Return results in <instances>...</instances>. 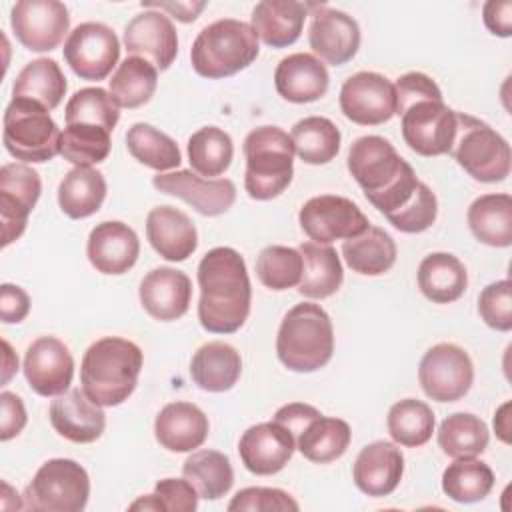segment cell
I'll use <instances>...</instances> for the list:
<instances>
[{
  "label": "cell",
  "mask_w": 512,
  "mask_h": 512,
  "mask_svg": "<svg viewBox=\"0 0 512 512\" xmlns=\"http://www.w3.org/2000/svg\"><path fill=\"white\" fill-rule=\"evenodd\" d=\"M198 320L212 334L240 330L250 314L252 288L246 262L234 248L218 246L198 264Z\"/></svg>",
  "instance_id": "1"
},
{
  "label": "cell",
  "mask_w": 512,
  "mask_h": 512,
  "mask_svg": "<svg viewBox=\"0 0 512 512\" xmlns=\"http://www.w3.org/2000/svg\"><path fill=\"white\" fill-rule=\"evenodd\" d=\"M348 170L366 200L386 218L416 194L420 180L414 168L382 136H362L352 142Z\"/></svg>",
  "instance_id": "2"
},
{
  "label": "cell",
  "mask_w": 512,
  "mask_h": 512,
  "mask_svg": "<svg viewBox=\"0 0 512 512\" xmlns=\"http://www.w3.org/2000/svg\"><path fill=\"white\" fill-rule=\"evenodd\" d=\"M142 350L132 340L104 336L88 346L80 364L84 394L98 406H118L136 390Z\"/></svg>",
  "instance_id": "3"
},
{
  "label": "cell",
  "mask_w": 512,
  "mask_h": 512,
  "mask_svg": "<svg viewBox=\"0 0 512 512\" xmlns=\"http://www.w3.org/2000/svg\"><path fill=\"white\" fill-rule=\"evenodd\" d=\"M334 352V328L328 312L314 302L286 312L276 336L278 360L292 372H316Z\"/></svg>",
  "instance_id": "4"
},
{
  "label": "cell",
  "mask_w": 512,
  "mask_h": 512,
  "mask_svg": "<svg viewBox=\"0 0 512 512\" xmlns=\"http://www.w3.org/2000/svg\"><path fill=\"white\" fill-rule=\"evenodd\" d=\"M260 52L258 36L250 24L222 18L204 26L190 48V62L196 74L218 80L248 68Z\"/></svg>",
  "instance_id": "5"
},
{
  "label": "cell",
  "mask_w": 512,
  "mask_h": 512,
  "mask_svg": "<svg viewBox=\"0 0 512 512\" xmlns=\"http://www.w3.org/2000/svg\"><path fill=\"white\" fill-rule=\"evenodd\" d=\"M244 158V188L252 200H272L290 186L294 144L282 128H254L244 140Z\"/></svg>",
  "instance_id": "6"
},
{
  "label": "cell",
  "mask_w": 512,
  "mask_h": 512,
  "mask_svg": "<svg viewBox=\"0 0 512 512\" xmlns=\"http://www.w3.org/2000/svg\"><path fill=\"white\" fill-rule=\"evenodd\" d=\"M62 132L48 110L26 98H12L4 110V148L24 164H42L60 154Z\"/></svg>",
  "instance_id": "7"
},
{
  "label": "cell",
  "mask_w": 512,
  "mask_h": 512,
  "mask_svg": "<svg viewBox=\"0 0 512 512\" xmlns=\"http://www.w3.org/2000/svg\"><path fill=\"white\" fill-rule=\"evenodd\" d=\"M456 136L450 148V156L478 182H502L510 174L512 152L510 144L486 122L456 112Z\"/></svg>",
  "instance_id": "8"
},
{
  "label": "cell",
  "mask_w": 512,
  "mask_h": 512,
  "mask_svg": "<svg viewBox=\"0 0 512 512\" xmlns=\"http://www.w3.org/2000/svg\"><path fill=\"white\" fill-rule=\"evenodd\" d=\"M90 496L88 472L70 458L44 462L24 490V508L36 512H80Z\"/></svg>",
  "instance_id": "9"
},
{
  "label": "cell",
  "mask_w": 512,
  "mask_h": 512,
  "mask_svg": "<svg viewBox=\"0 0 512 512\" xmlns=\"http://www.w3.org/2000/svg\"><path fill=\"white\" fill-rule=\"evenodd\" d=\"M418 380L428 398L456 402L468 394L474 382V366L464 348L452 342H440L422 356Z\"/></svg>",
  "instance_id": "10"
},
{
  "label": "cell",
  "mask_w": 512,
  "mask_h": 512,
  "mask_svg": "<svg viewBox=\"0 0 512 512\" xmlns=\"http://www.w3.org/2000/svg\"><path fill=\"white\" fill-rule=\"evenodd\" d=\"M298 222L316 244L348 240L370 226L364 212L350 198L336 194H320L306 200L298 212Z\"/></svg>",
  "instance_id": "11"
},
{
  "label": "cell",
  "mask_w": 512,
  "mask_h": 512,
  "mask_svg": "<svg viewBox=\"0 0 512 512\" xmlns=\"http://www.w3.org/2000/svg\"><path fill=\"white\" fill-rule=\"evenodd\" d=\"M64 60L82 80H104L120 58L114 30L102 22L78 24L64 42Z\"/></svg>",
  "instance_id": "12"
},
{
  "label": "cell",
  "mask_w": 512,
  "mask_h": 512,
  "mask_svg": "<svg viewBox=\"0 0 512 512\" xmlns=\"http://www.w3.org/2000/svg\"><path fill=\"white\" fill-rule=\"evenodd\" d=\"M402 138L420 156L450 154L456 136V112L444 100H422L402 114Z\"/></svg>",
  "instance_id": "13"
},
{
  "label": "cell",
  "mask_w": 512,
  "mask_h": 512,
  "mask_svg": "<svg viewBox=\"0 0 512 512\" xmlns=\"http://www.w3.org/2000/svg\"><path fill=\"white\" fill-rule=\"evenodd\" d=\"M10 26L24 48L50 52L64 40L70 14L58 0H20L12 6Z\"/></svg>",
  "instance_id": "14"
},
{
  "label": "cell",
  "mask_w": 512,
  "mask_h": 512,
  "mask_svg": "<svg viewBox=\"0 0 512 512\" xmlns=\"http://www.w3.org/2000/svg\"><path fill=\"white\" fill-rule=\"evenodd\" d=\"M40 192V176L28 164L12 162L0 168V222L4 248L24 234L28 216L34 210Z\"/></svg>",
  "instance_id": "15"
},
{
  "label": "cell",
  "mask_w": 512,
  "mask_h": 512,
  "mask_svg": "<svg viewBox=\"0 0 512 512\" xmlns=\"http://www.w3.org/2000/svg\"><path fill=\"white\" fill-rule=\"evenodd\" d=\"M342 114L360 126H378L396 114L394 84L378 72H356L340 88Z\"/></svg>",
  "instance_id": "16"
},
{
  "label": "cell",
  "mask_w": 512,
  "mask_h": 512,
  "mask_svg": "<svg viewBox=\"0 0 512 512\" xmlns=\"http://www.w3.org/2000/svg\"><path fill=\"white\" fill-rule=\"evenodd\" d=\"M158 192L176 196L190 204L202 216H220L228 212L236 200V186L228 178H204L192 170L158 172L152 178Z\"/></svg>",
  "instance_id": "17"
},
{
  "label": "cell",
  "mask_w": 512,
  "mask_h": 512,
  "mask_svg": "<svg viewBox=\"0 0 512 512\" xmlns=\"http://www.w3.org/2000/svg\"><path fill=\"white\" fill-rule=\"evenodd\" d=\"M308 44L318 60L342 66L350 62L360 48V26L342 10L324 4H312Z\"/></svg>",
  "instance_id": "18"
},
{
  "label": "cell",
  "mask_w": 512,
  "mask_h": 512,
  "mask_svg": "<svg viewBox=\"0 0 512 512\" xmlns=\"http://www.w3.org/2000/svg\"><path fill=\"white\" fill-rule=\"evenodd\" d=\"M22 370L36 394L52 398L68 392L74 376V358L62 340L40 336L28 346Z\"/></svg>",
  "instance_id": "19"
},
{
  "label": "cell",
  "mask_w": 512,
  "mask_h": 512,
  "mask_svg": "<svg viewBox=\"0 0 512 512\" xmlns=\"http://www.w3.org/2000/svg\"><path fill=\"white\" fill-rule=\"evenodd\" d=\"M296 450L292 432L280 422H262L250 426L238 442V454L244 468L256 476L280 472Z\"/></svg>",
  "instance_id": "20"
},
{
  "label": "cell",
  "mask_w": 512,
  "mask_h": 512,
  "mask_svg": "<svg viewBox=\"0 0 512 512\" xmlns=\"http://www.w3.org/2000/svg\"><path fill=\"white\" fill-rule=\"evenodd\" d=\"M124 46L128 54L152 62L156 70H168L178 54V34L164 12L144 10L126 24Z\"/></svg>",
  "instance_id": "21"
},
{
  "label": "cell",
  "mask_w": 512,
  "mask_h": 512,
  "mask_svg": "<svg viewBox=\"0 0 512 512\" xmlns=\"http://www.w3.org/2000/svg\"><path fill=\"white\" fill-rule=\"evenodd\" d=\"M138 296L148 316L160 322H172L188 312L192 282L182 270L160 266L142 278Z\"/></svg>",
  "instance_id": "22"
},
{
  "label": "cell",
  "mask_w": 512,
  "mask_h": 512,
  "mask_svg": "<svg viewBox=\"0 0 512 512\" xmlns=\"http://www.w3.org/2000/svg\"><path fill=\"white\" fill-rule=\"evenodd\" d=\"M86 254L98 272L120 276L136 264L140 254V240L128 224L120 220H106L92 228Z\"/></svg>",
  "instance_id": "23"
},
{
  "label": "cell",
  "mask_w": 512,
  "mask_h": 512,
  "mask_svg": "<svg viewBox=\"0 0 512 512\" xmlns=\"http://www.w3.org/2000/svg\"><path fill=\"white\" fill-rule=\"evenodd\" d=\"M48 416L52 428L62 438L76 444L96 442L106 428V414L102 406L92 402L80 388L54 396Z\"/></svg>",
  "instance_id": "24"
},
{
  "label": "cell",
  "mask_w": 512,
  "mask_h": 512,
  "mask_svg": "<svg viewBox=\"0 0 512 512\" xmlns=\"http://www.w3.org/2000/svg\"><path fill=\"white\" fill-rule=\"evenodd\" d=\"M404 474V456L400 448L386 440H376L360 450L352 466V478L366 496L392 494Z\"/></svg>",
  "instance_id": "25"
},
{
  "label": "cell",
  "mask_w": 512,
  "mask_h": 512,
  "mask_svg": "<svg viewBox=\"0 0 512 512\" xmlns=\"http://www.w3.org/2000/svg\"><path fill=\"white\" fill-rule=\"evenodd\" d=\"M330 84L326 64L314 54L296 52L282 58L274 70L276 92L294 104L320 100Z\"/></svg>",
  "instance_id": "26"
},
{
  "label": "cell",
  "mask_w": 512,
  "mask_h": 512,
  "mask_svg": "<svg viewBox=\"0 0 512 512\" xmlns=\"http://www.w3.org/2000/svg\"><path fill=\"white\" fill-rule=\"evenodd\" d=\"M146 238L150 246L170 262H182L194 254L198 232L194 222L174 206H156L146 216Z\"/></svg>",
  "instance_id": "27"
},
{
  "label": "cell",
  "mask_w": 512,
  "mask_h": 512,
  "mask_svg": "<svg viewBox=\"0 0 512 512\" xmlns=\"http://www.w3.org/2000/svg\"><path fill=\"white\" fill-rule=\"evenodd\" d=\"M208 416L192 402H170L154 420V436L168 452H192L208 438Z\"/></svg>",
  "instance_id": "28"
},
{
  "label": "cell",
  "mask_w": 512,
  "mask_h": 512,
  "mask_svg": "<svg viewBox=\"0 0 512 512\" xmlns=\"http://www.w3.org/2000/svg\"><path fill=\"white\" fill-rule=\"evenodd\" d=\"M310 8L296 0H262L252 10L250 26L266 46L286 48L300 38Z\"/></svg>",
  "instance_id": "29"
},
{
  "label": "cell",
  "mask_w": 512,
  "mask_h": 512,
  "mask_svg": "<svg viewBox=\"0 0 512 512\" xmlns=\"http://www.w3.org/2000/svg\"><path fill=\"white\" fill-rule=\"evenodd\" d=\"M242 374V358L238 350L226 342L214 340L202 344L190 362L194 384L206 392L230 390Z\"/></svg>",
  "instance_id": "30"
},
{
  "label": "cell",
  "mask_w": 512,
  "mask_h": 512,
  "mask_svg": "<svg viewBox=\"0 0 512 512\" xmlns=\"http://www.w3.org/2000/svg\"><path fill=\"white\" fill-rule=\"evenodd\" d=\"M416 278L420 292L436 304L456 302L468 286L464 264L450 252H432L424 256Z\"/></svg>",
  "instance_id": "31"
},
{
  "label": "cell",
  "mask_w": 512,
  "mask_h": 512,
  "mask_svg": "<svg viewBox=\"0 0 512 512\" xmlns=\"http://www.w3.org/2000/svg\"><path fill=\"white\" fill-rule=\"evenodd\" d=\"M468 226L474 238L492 248L512 244V196L482 194L468 208Z\"/></svg>",
  "instance_id": "32"
},
{
  "label": "cell",
  "mask_w": 512,
  "mask_h": 512,
  "mask_svg": "<svg viewBox=\"0 0 512 512\" xmlns=\"http://www.w3.org/2000/svg\"><path fill=\"white\" fill-rule=\"evenodd\" d=\"M298 250L304 264L298 292L314 300L332 296L344 280V270L336 250L330 244L316 242H302Z\"/></svg>",
  "instance_id": "33"
},
{
  "label": "cell",
  "mask_w": 512,
  "mask_h": 512,
  "mask_svg": "<svg viewBox=\"0 0 512 512\" xmlns=\"http://www.w3.org/2000/svg\"><path fill=\"white\" fill-rule=\"evenodd\" d=\"M350 438L352 432L348 422L322 414L312 418L294 436L300 454L314 464H328L338 460L346 452Z\"/></svg>",
  "instance_id": "34"
},
{
  "label": "cell",
  "mask_w": 512,
  "mask_h": 512,
  "mask_svg": "<svg viewBox=\"0 0 512 512\" xmlns=\"http://www.w3.org/2000/svg\"><path fill=\"white\" fill-rule=\"evenodd\" d=\"M66 86V76L56 60L36 58L18 72L12 86V98L32 100L50 112L62 102Z\"/></svg>",
  "instance_id": "35"
},
{
  "label": "cell",
  "mask_w": 512,
  "mask_h": 512,
  "mask_svg": "<svg viewBox=\"0 0 512 512\" xmlns=\"http://www.w3.org/2000/svg\"><path fill=\"white\" fill-rule=\"evenodd\" d=\"M346 264L364 276H380L396 262V242L378 226H368L362 234L342 242Z\"/></svg>",
  "instance_id": "36"
},
{
  "label": "cell",
  "mask_w": 512,
  "mask_h": 512,
  "mask_svg": "<svg viewBox=\"0 0 512 512\" xmlns=\"http://www.w3.org/2000/svg\"><path fill=\"white\" fill-rule=\"evenodd\" d=\"M106 198V180L102 172L86 166H74L58 186L60 210L74 220L88 218L100 210Z\"/></svg>",
  "instance_id": "37"
},
{
  "label": "cell",
  "mask_w": 512,
  "mask_h": 512,
  "mask_svg": "<svg viewBox=\"0 0 512 512\" xmlns=\"http://www.w3.org/2000/svg\"><path fill=\"white\" fill-rule=\"evenodd\" d=\"M182 476L204 500L222 498L234 484V470L228 456L208 448L196 450L184 460Z\"/></svg>",
  "instance_id": "38"
},
{
  "label": "cell",
  "mask_w": 512,
  "mask_h": 512,
  "mask_svg": "<svg viewBox=\"0 0 512 512\" xmlns=\"http://www.w3.org/2000/svg\"><path fill=\"white\" fill-rule=\"evenodd\" d=\"M158 84V70L152 62L140 56L124 58L112 78L108 80L110 96L118 104V108H140L156 92Z\"/></svg>",
  "instance_id": "39"
},
{
  "label": "cell",
  "mask_w": 512,
  "mask_h": 512,
  "mask_svg": "<svg viewBox=\"0 0 512 512\" xmlns=\"http://www.w3.org/2000/svg\"><path fill=\"white\" fill-rule=\"evenodd\" d=\"M292 144L298 158L306 164H328L340 152V130L324 116H308L294 124Z\"/></svg>",
  "instance_id": "40"
},
{
  "label": "cell",
  "mask_w": 512,
  "mask_h": 512,
  "mask_svg": "<svg viewBox=\"0 0 512 512\" xmlns=\"http://www.w3.org/2000/svg\"><path fill=\"white\" fill-rule=\"evenodd\" d=\"M494 486L492 468L474 458H454L442 474L444 494L460 504H472L484 500Z\"/></svg>",
  "instance_id": "41"
},
{
  "label": "cell",
  "mask_w": 512,
  "mask_h": 512,
  "mask_svg": "<svg viewBox=\"0 0 512 512\" xmlns=\"http://www.w3.org/2000/svg\"><path fill=\"white\" fill-rule=\"evenodd\" d=\"M488 440V426L470 412L450 414L438 428V446L450 458H474L486 450Z\"/></svg>",
  "instance_id": "42"
},
{
  "label": "cell",
  "mask_w": 512,
  "mask_h": 512,
  "mask_svg": "<svg viewBox=\"0 0 512 512\" xmlns=\"http://www.w3.org/2000/svg\"><path fill=\"white\" fill-rule=\"evenodd\" d=\"M126 148L134 156V160L156 172L178 168L182 162L178 144L168 134L146 122H136L128 128Z\"/></svg>",
  "instance_id": "43"
},
{
  "label": "cell",
  "mask_w": 512,
  "mask_h": 512,
  "mask_svg": "<svg viewBox=\"0 0 512 512\" xmlns=\"http://www.w3.org/2000/svg\"><path fill=\"white\" fill-rule=\"evenodd\" d=\"M232 156V138L218 126H204L188 138V160L192 172L204 178L224 174L232 164Z\"/></svg>",
  "instance_id": "44"
},
{
  "label": "cell",
  "mask_w": 512,
  "mask_h": 512,
  "mask_svg": "<svg viewBox=\"0 0 512 512\" xmlns=\"http://www.w3.org/2000/svg\"><path fill=\"white\" fill-rule=\"evenodd\" d=\"M386 426L396 444L416 448L432 438L434 412L422 400L404 398L390 406Z\"/></svg>",
  "instance_id": "45"
},
{
  "label": "cell",
  "mask_w": 512,
  "mask_h": 512,
  "mask_svg": "<svg viewBox=\"0 0 512 512\" xmlns=\"http://www.w3.org/2000/svg\"><path fill=\"white\" fill-rule=\"evenodd\" d=\"M110 132L92 124H66L60 138V154L74 166L92 168L110 154Z\"/></svg>",
  "instance_id": "46"
},
{
  "label": "cell",
  "mask_w": 512,
  "mask_h": 512,
  "mask_svg": "<svg viewBox=\"0 0 512 512\" xmlns=\"http://www.w3.org/2000/svg\"><path fill=\"white\" fill-rule=\"evenodd\" d=\"M64 120L66 124H92L112 132L120 120V108L104 88H82L66 102Z\"/></svg>",
  "instance_id": "47"
},
{
  "label": "cell",
  "mask_w": 512,
  "mask_h": 512,
  "mask_svg": "<svg viewBox=\"0 0 512 512\" xmlns=\"http://www.w3.org/2000/svg\"><path fill=\"white\" fill-rule=\"evenodd\" d=\"M302 254L296 248L288 246H266L256 258V276L258 280L276 292L294 288L302 280Z\"/></svg>",
  "instance_id": "48"
},
{
  "label": "cell",
  "mask_w": 512,
  "mask_h": 512,
  "mask_svg": "<svg viewBox=\"0 0 512 512\" xmlns=\"http://www.w3.org/2000/svg\"><path fill=\"white\" fill-rule=\"evenodd\" d=\"M438 216V200L428 184L420 182L416 194L408 204H404L398 212L390 214L386 220L400 232L418 234L428 230Z\"/></svg>",
  "instance_id": "49"
},
{
  "label": "cell",
  "mask_w": 512,
  "mask_h": 512,
  "mask_svg": "<svg viewBox=\"0 0 512 512\" xmlns=\"http://www.w3.org/2000/svg\"><path fill=\"white\" fill-rule=\"evenodd\" d=\"M478 314L486 326L498 332L512 330V282L508 278L492 282L480 292Z\"/></svg>",
  "instance_id": "50"
},
{
  "label": "cell",
  "mask_w": 512,
  "mask_h": 512,
  "mask_svg": "<svg viewBox=\"0 0 512 512\" xmlns=\"http://www.w3.org/2000/svg\"><path fill=\"white\" fill-rule=\"evenodd\" d=\"M298 502L280 488L250 486L234 494L228 504L230 512H272V510H298Z\"/></svg>",
  "instance_id": "51"
},
{
  "label": "cell",
  "mask_w": 512,
  "mask_h": 512,
  "mask_svg": "<svg viewBox=\"0 0 512 512\" xmlns=\"http://www.w3.org/2000/svg\"><path fill=\"white\" fill-rule=\"evenodd\" d=\"M396 94V114L400 116L406 108L422 100H442L438 84L424 72H408L400 76L394 84Z\"/></svg>",
  "instance_id": "52"
},
{
  "label": "cell",
  "mask_w": 512,
  "mask_h": 512,
  "mask_svg": "<svg viewBox=\"0 0 512 512\" xmlns=\"http://www.w3.org/2000/svg\"><path fill=\"white\" fill-rule=\"evenodd\" d=\"M154 494L164 512H194L198 508L200 496L186 478L158 480Z\"/></svg>",
  "instance_id": "53"
},
{
  "label": "cell",
  "mask_w": 512,
  "mask_h": 512,
  "mask_svg": "<svg viewBox=\"0 0 512 512\" xmlns=\"http://www.w3.org/2000/svg\"><path fill=\"white\" fill-rule=\"evenodd\" d=\"M0 406H2V420H0V440L8 442L14 436H18L26 426V408L20 396L4 390L0 394Z\"/></svg>",
  "instance_id": "54"
},
{
  "label": "cell",
  "mask_w": 512,
  "mask_h": 512,
  "mask_svg": "<svg viewBox=\"0 0 512 512\" xmlns=\"http://www.w3.org/2000/svg\"><path fill=\"white\" fill-rule=\"evenodd\" d=\"M30 312V298L28 294L16 284H2L0 286V318L4 324H18Z\"/></svg>",
  "instance_id": "55"
},
{
  "label": "cell",
  "mask_w": 512,
  "mask_h": 512,
  "mask_svg": "<svg viewBox=\"0 0 512 512\" xmlns=\"http://www.w3.org/2000/svg\"><path fill=\"white\" fill-rule=\"evenodd\" d=\"M482 18L486 28L494 36L508 38L512 34V2L510 0H488L482 8Z\"/></svg>",
  "instance_id": "56"
},
{
  "label": "cell",
  "mask_w": 512,
  "mask_h": 512,
  "mask_svg": "<svg viewBox=\"0 0 512 512\" xmlns=\"http://www.w3.org/2000/svg\"><path fill=\"white\" fill-rule=\"evenodd\" d=\"M316 416H320V412L314 406L304 404V402H290L276 410L274 420L280 422L282 426H286L292 432V436H296Z\"/></svg>",
  "instance_id": "57"
},
{
  "label": "cell",
  "mask_w": 512,
  "mask_h": 512,
  "mask_svg": "<svg viewBox=\"0 0 512 512\" xmlns=\"http://www.w3.org/2000/svg\"><path fill=\"white\" fill-rule=\"evenodd\" d=\"M142 8L168 12L176 20H180L184 24H190L206 8V2L204 0L202 2H142Z\"/></svg>",
  "instance_id": "58"
},
{
  "label": "cell",
  "mask_w": 512,
  "mask_h": 512,
  "mask_svg": "<svg viewBox=\"0 0 512 512\" xmlns=\"http://www.w3.org/2000/svg\"><path fill=\"white\" fill-rule=\"evenodd\" d=\"M510 402H504L494 414V430L504 444H510Z\"/></svg>",
  "instance_id": "59"
},
{
  "label": "cell",
  "mask_w": 512,
  "mask_h": 512,
  "mask_svg": "<svg viewBox=\"0 0 512 512\" xmlns=\"http://www.w3.org/2000/svg\"><path fill=\"white\" fill-rule=\"evenodd\" d=\"M2 348H4V368H2V386L8 384V380L18 372V356L12 352L10 344L6 340H2Z\"/></svg>",
  "instance_id": "60"
},
{
  "label": "cell",
  "mask_w": 512,
  "mask_h": 512,
  "mask_svg": "<svg viewBox=\"0 0 512 512\" xmlns=\"http://www.w3.org/2000/svg\"><path fill=\"white\" fill-rule=\"evenodd\" d=\"M128 508H130V510H154V512L162 510V506H160V502H158L156 494L142 496V498H138L136 502H132Z\"/></svg>",
  "instance_id": "61"
}]
</instances>
